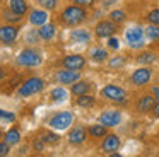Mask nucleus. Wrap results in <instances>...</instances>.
I'll use <instances>...</instances> for the list:
<instances>
[{"mask_svg":"<svg viewBox=\"0 0 159 157\" xmlns=\"http://www.w3.org/2000/svg\"><path fill=\"white\" fill-rule=\"evenodd\" d=\"M147 19H149V22H151V24H157V26H159V9L151 10L149 16H147Z\"/></svg>","mask_w":159,"mask_h":157,"instance_id":"obj_27","label":"nucleus"},{"mask_svg":"<svg viewBox=\"0 0 159 157\" xmlns=\"http://www.w3.org/2000/svg\"><path fill=\"white\" fill-rule=\"evenodd\" d=\"M120 147V138H118L116 135H110L104 138L103 142V150L104 152H115V150Z\"/></svg>","mask_w":159,"mask_h":157,"instance_id":"obj_15","label":"nucleus"},{"mask_svg":"<svg viewBox=\"0 0 159 157\" xmlns=\"http://www.w3.org/2000/svg\"><path fill=\"white\" fill-rule=\"evenodd\" d=\"M52 99H53V101H57V102L65 101V99H67V91H65V89H62V87L53 89V91H52Z\"/></svg>","mask_w":159,"mask_h":157,"instance_id":"obj_22","label":"nucleus"},{"mask_svg":"<svg viewBox=\"0 0 159 157\" xmlns=\"http://www.w3.org/2000/svg\"><path fill=\"white\" fill-rule=\"evenodd\" d=\"M123 19H125L123 10H113V12H111V20H115V22H121Z\"/></svg>","mask_w":159,"mask_h":157,"instance_id":"obj_28","label":"nucleus"},{"mask_svg":"<svg viewBox=\"0 0 159 157\" xmlns=\"http://www.w3.org/2000/svg\"><path fill=\"white\" fill-rule=\"evenodd\" d=\"M84 65H86V60L80 55H69L63 60V67L69 68V70H80Z\"/></svg>","mask_w":159,"mask_h":157,"instance_id":"obj_7","label":"nucleus"},{"mask_svg":"<svg viewBox=\"0 0 159 157\" xmlns=\"http://www.w3.org/2000/svg\"><path fill=\"white\" fill-rule=\"evenodd\" d=\"M99 121L103 123L104 126H115L120 121V113L118 111H106L99 116Z\"/></svg>","mask_w":159,"mask_h":157,"instance_id":"obj_12","label":"nucleus"},{"mask_svg":"<svg viewBox=\"0 0 159 157\" xmlns=\"http://www.w3.org/2000/svg\"><path fill=\"white\" fill-rule=\"evenodd\" d=\"M87 91H89V82L80 80V82H77V84L72 85V94H75L77 97L82 96V94H87Z\"/></svg>","mask_w":159,"mask_h":157,"instance_id":"obj_19","label":"nucleus"},{"mask_svg":"<svg viewBox=\"0 0 159 157\" xmlns=\"http://www.w3.org/2000/svg\"><path fill=\"white\" fill-rule=\"evenodd\" d=\"M77 104L82 106V108H87V106L94 104V99L91 97V96H87V94H82V96H79V99H77Z\"/></svg>","mask_w":159,"mask_h":157,"instance_id":"obj_24","label":"nucleus"},{"mask_svg":"<svg viewBox=\"0 0 159 157\" xmlns=\"http://www.w3.org/2000/svg\"><path fill=\"white\" fill-rule=\"evenodd\" d=\"M9 7H11L12 12L19 14V16L26 14V10H28V5H26L24 0H9Z\"/></svg>","mask_w":159,"mask_h":157,"instance_id":"obj_17","label":"nucleus"},{"mask_svg":"<svg viewBox=\"0 0 159 157\" xmlns=\"http://www.w3.org/2000/svg\"><path fill=\"white\" fill-rule=\"evenodd\" d=\"M70 38H72V41H77V43H87L89 41V34L86 33V31H74L72 34H70Z\"/></svg>","mask_w":159,"mask_h":157,"instance_id":"obj_21","label":"nucleus"},{"mask_svg":"<svg viewBox=\"0 0 159 157\" xmlns=\"http://www.w3.org/2000/svg\"><path fill=\"white\" fill-rule=\"evenodd\" d=\"M113 2H115V0H103V3H104V5H111Z\"/></svg>","mask_w":159,"mask_h":157,"instance_id":"obj_39","label":"nucleus"},{"mask_svg":"<svg viewBox=\"0 0 159 157\" xmlns=\"http://www.w3.org/2000/svg\"><path fill=\"white\" fill-rule=\"evenodd\" d=\"M9 147H11V145H9L7 142L0 143V157H2V155H7V154H9Z\"/></svg>","mask_w":159,"mask_h":157,"instance_id":"obj_33","label":"nucleus"},{"mask_svg":"<svg viewBox=\"0 0 159 157\" xmlns=\"http://www.w3.org/2000/svg\"><path fill=\"white\" fill-rule=\"evenodd\" d=\"M74 121V114L70 111H63V113H58L57 116H53L50 119V126L55 130H65L72 125Z\"/></svg>","mask_w":159,"mask_h":157,"instance_id":"obj_4","label":"nucleus"},{"mask_svg":"<svg viewBox=\"0 0 159 157\" xmlns=\"http://www.w3.org/2000/svg\"><path fill=\"white\" fill-rule=\"evenodd\" d=\"M7 19H11V20H19L21 19V16H19V14H16V12H11V14H7Z\"/></svg>","mask_w":159,"mask_h":157,"instance_id":"obj_37","label":"nucleus"},{"mask_svg":"<svg viewBox=\"0 0 159 157\" xmlns=\"http://www.w3.org/2000/svg\"><path fill=\"white\" fill-rule=\"evenodd\" d=\"M46 19H48V16L45 10H33L29 16V22L33 26H43V24H46Z\"/></svg>","mask_w":159,"mask_h":157,"instance_id":"obj_14","label":"nucleus"},{"mask_svg":"<svg viewBox=\"0 0 159 157\" xmlns=\"http://www.w3.org/2000/svg\"><path fill=\"white\" fill-rule=\"evenodd\" d=\"M91 56H93V60H96V61H104L106 56H108V53L104 50H94L93 53H91Z\"/></svg>","mask_w":159,"mask_h":157,"instance_id":"obj_26","label":"nucleus"},{"mask_svg":"<svg viewBox=\"0 0 159 157\" xmlns=\"http://www.w3.org/2000/svg\"><path fill=\"white\" fill-rule=\"evenodd\" d=\"M101 96L106 99H111V101H125L127 94H125L123 89L116 87V85H106L104 89H101Z\"/></svg>","mask_w":159,"mask_h":157,"instance_id":"obj_5","label":"nucleus"},{"mask_svg":"<svg viewBox=\"0 0 159 157\" xmlns=\"http://www.w3.org/2000/svg\"><path fill=\"white\" fill-rule=\"evenodd\" d=\"M69 140H70V143H82L84 140H86V130L80 128V126H77V128L70 130Z\"/></svg>","mask_w":159,"mask_h":157,"instance_id":"obj_16","label":"nucleus"},{"mask_svg":"<svg viewBox=\"0 0 159 157\" xmlns=\"http://www.w3.org/2000/svg\"><path fill=\"white\" fill-rule=\"evenodd\" d=\"M127 39L132 48H139L144 44V29L142 27H130L127 31Z\"/></svg>","mask_w":159,"mask_h":157,"instance_id":"obj_6","label":"nucleus"},{"mask_svg":"<svg viewBox=\"0 0 159 157\" xmlns=\"http://www.w3.org/2000/svg\"><path fill=\"white\" fill-rule=\"evenodd\" d=\"M89 133L93 137H104L106 135V126H104L103 123H101V125H94L89 128Z\"/></svg>","mask_w":159,"mask_h":157,"instance_id":"obj_23","label":"nucleus"},{"mask_svg":"<svg viewBox=\"0 0 159 157\" xmlns=\"http://www.w3.org/2000/svg\"><path fill=\"white\" fill-rule=\"evenodd\" d=\"M45 142H50V143H57L58 142V137L57 135H53V133H48V135H45Z\"/></svg>","mask_w":159,"mask_h":157,"instance_id":"obj_34","label":"nucleus"},{"mask_svg":"<svg viewBox=\"0 0 159 157\" xmlns=\"http://www.w3.org/2000/svg\"><path fill=\"white\" fill-rule=\"evenodd\" d=\"M0 118L9 119V121H14V118H16V116L12 114V113H7V111H4V109H0Z\"/></svg>","mask_w":159,"mask_h":157,"instance_id":"obj_31","label":"nucleus"},{"mask_svg":"<svg viewBox=\"0 0 159 157\" xmlns=\"http://www.w3.org/2000/svg\"><path fill=\"white\" fill-rule=\"evenodd\" d=\"M149 80H151V70H149L147 67H142V68H139V70H135L134 74H132V82H134L135 85H144V84H147Z\"/></svg>","mask_w":159,"mask_h":157,"instance_id":"obj_9","label":"nucleus"},{"mask_svg":"<svg viewBox=\"0 0 159 157\" xmlns=\"http://www.w3.org/2000/svg\"><path fill=\"white\" fill-rule=\"evenodd\" d=\"M38 34H39V38H43V39H52V38L55 36V27H53L52 24H43V26L38 29Z\"/></svg>","mask_w":159,"mask_h":157,"instance_id":"obj_18","label":"nucleus"},{"mask_svg":"<svg viewBox=\"0 0 159 157\" xmlns=\"http://www.w3.org/2000/svg\"><path fill=\"white\" fill-rule=\"evenodd\" d=\"M0 137H2V132H0Z\"/></svg>","mask_w":159,"mask_h":157,"instance_id":"obj_41","label":"nucleus"},{"mask_svg":"<svg viewBox=\"0 0 159 157\" xmlns=\"http://www.w3.org/2000/svg\"><path fill=\"white\" fill-rule=\"evenodd\" d=\"M43 87H45V82H43L41 78H38V77L28 78V80L22 84V87L19 89V96H22V97L33 96V94H36V92L43 91Z\"/></svg>","mask_w":159,"mask_h":157,"instance_id":"obj_2","label":"nucleus"},{"mask_svg":"<svg viewBox=\"0 0 159 157\" xmlns=\"http://www.w3.org/2000/svg\"><path fill=\"white\" fill-rule=\"evenodd\" d=\"M123 65V60L121 58H115V60L110 61V67H121Z\"/></svg>","mask_w":159,"mask_h":157,"instance_id":"obj_35","label":"nucleus"},{"mask_svg":"<svg viewBox=\"0 0 159 157\" xmlns=\"http://www.w3.org/2000/svg\"><path fill=\"white\" fill-rule=\"evenodd\" d=\"M4 75H5V74H4V70H2V68H0V80H2V78H4Z\"/></svg>","mask_w":159,"mask_h":157,"instance_id":"obj_40","label":"nucleus"},{"mask_svg":"<svg viewBox=\"0 0 159 157\" xmlns=\"http://www.w3.org/2000/svg\"><path fill=\"white\" fill-rule=\"evenodd\" d=\"M108 44H110V48H113V50H118V46H120V41H118V38H111V36H110Z\"/></svg>","mask_w":159,"mask_h":157,"instance_id":"obj_32","label":"nucleus"},{"mask_svg":"<svg viewBox=\"0 0 159 157\" xmlns=\"http://www.w3.org/2000/svg\"><path fill=\"white\" fill-rule=\"evenodd\" d=\"M154 60H156V58H154V55H152V53H144V55L139 56V61H140V63H152Z\"/></svg>","mask_w":159,"mask_h":157,"instance_id":"obj_29","label":"nucleus"},{"mask_svg":"<svg viewBox=\"0 0 159 157\" xmlns=\"http://www.w3.org/2000/svg\"><path fill=\"white\" fill-rule=\"evenodd\" d=\"M84 17H86V12L77 5L67 7V9L63 10V14H62V20L65 24H70V26H75V24L82 22Z\"/></svg>","mask_w":159,"mask_h":157,"instance_id":"obj_1","label":"nucleus"},{"mask_svg":"<svg viewBox=\"0 0 159 157\" xmlns=\"http://www.w3.org/2000/svg\"><path fill=\"white\" fill-rule=\"evenodd\" d=\"M74 2H75L77 5H93L94 0H74Z\"/></svg>","mask_w":159,"mask_h":157,"instance_id":"obj_36","label":"nucleus"},{"mask_svg":"<svg viewBox=\"0 0 159 157\" xmlns=\"http://www.w3.org/2000/svg\"><path fill=\"white\" fill-rule=\"evenodd\" d=\"M19 140H21V133H19V130L12 128L9 130L7 133H5V142L9 143V145H14V143H17Z\"/></svg>","mask_w":159,"mask_h":157,"instance_id":"obj_20","label":"nucleus"},{"mask_svg":"<svg viewBox=\"0 0 159 157\" xmlns=\"http://www.w3.org/2000/svg\"><path fill=\"white\" fill-rule=\"evenodd\" d=\"M154 109H156V114L159 116V97H157V102H156V108Z\"/></svg>","mask_w":159,"mask_h":157,"instance_id":"obj_38","label":"nucleus"},{"mask_svg":"<svg viewBox=\"0 0 159 157\" xmlns=\"http://www.w3.org/2000/svg\"><path fill=\"white\" fill-rule=\"evenodd\" d=\"M57 80L60 82V84H74V82L79 80V72L77 70H62L57 74Z\"/></svg>","mask_w":159,"mask_h":157,"instance_id":"obj_11","label":"nucleus"},{"mask_svg":"<svg viewBox=\"0 0 159 157\" xmlns=\"http://www.w3.org/2000/svg\"><path fill=\"white\" fill-rule=\"evenodd\" d=\"M145 36H147L149 39H159V27H157V24L147 27V29H145Z\"/></svg>","mask_w":159,"mask_h":157,"instance_id":"obj_25","label":"nucleus"},{"mask_svg":"<svg viewBox=\"0 0 159 157\" xmlns=\"http://www.w3.org/2000/svg\"><path fill=\"white\" fill-rule=\"evenodd\" d=\"M17 38V27L16 26H2L0 27V41L2 43H5V44H9V43H12V41Z\"/></svg>","mask_w":159,"mask_h":157,"instance_id":"obj_10","label":"nucleus"},{"mask_svg":"<svg viewBox=\"0 0 159 157\" xmlns=\"http://www.w3.org/2000/svg\"><path fill=\"white\" fill-rule=\"evenodd\" d=\"M38 2L41 3V5L45 7V9H50V10L57 7V0H38Z\"/></svg>","mask_w":159,"mask_h":157,"instance_id":"obj_30","label":"nucleus"},{"mask_svg":"<svg viewBox=\"0 0 159 157\" xmlns=\"http://www.w3.org/2000/svg\"><path fill=\"white\" fill-rule=\"evenodd\" d=\"M154 108H156V99L152 97V96H144V97H140V101H139V104H137V109L140 113L152 111Z\"/></svg>","mask_w":159,"mask_h":157,"instance_id":"obj_13","label":"nucleus"},{"mask_svg":"<svg viewBox=\"0 0 159 157\" xmlns=\"http://www.w3.org/2000/svg\"><path fill=\"white\" fill-rule=\"evenodd\" d=\"M115 31H116V27H115L113 22H110V20H103V22H99L96 26V36L98 38H110L115 34Z\"/></svg>","mask_w":159,"mask_h":157,"instance_id":"obj_8","label":"nucleus"},{"mask_svg":"<svg viewBox=\"0 0 159 157\" xmlns=\"http://www.w3.org/2000/svg\"><path fill=\"white\" fill-rule=\"evenodd\" d=\"M17 63L24 67H38L41 63V56L34 50H22L17 56Z\"/></svg>","mask_w":159,"mask_h":157,"instance_id":"obj_3","label":"nucleus"}]
</instances>
